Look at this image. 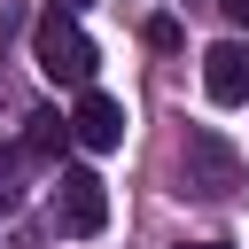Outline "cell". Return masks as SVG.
Here are the masks:
<instances>
[{
  "mask_svg": "<svg viewBox=\"0 0 249 249\" xmlns=\"http://www.w3.org/2000/svg\"><path fill=\"white\" fill-rule=\"evenodd\" d=\"M31 62H39V78H54V86H70V93H86L93 86V39L78 31V16H62V8H47L39 23H31Z\"/></svg>",
  "mask_w": 249,
  "mask_h": 249,
  "instance_id": "1",
  "label": "cell"
},
{
  "mask_svg": "<svg viewBox=\"0 0 249 249\" xmlns=\"http://www.w3.org/2000/svg\"><path fill=\"white\" fill-rule=\"evenodd\" d=\"M179 187H187V195H202V202H226V195H241V187H249V163L233 156V140H226V132L195 124V132H187V148H179Z\"/></svg>",
  "mask_w": 249,
  "mask_h": 249,
  "instance_id": "2",
  "label": "cell"
},
{
  "mask_svg": "<svg viewBox=\"0 0 249 249\" xmlns=\"http://www.w3.org/2000/svg\"><path fill=\"white\" fill-rule=\"evenodd\" d=\"M54 226H62V233H78V241H93V233L109 226V187H101V171L70 163V171L54 179Z\"/></svg>",
  "mask_w": 249,
  "mask_h": 249,
  "instance_id": "3",
  "label": "cell"
},
{
  "mask_svg": "<svg viewBox=\"0 0 249 249\" xmlns=\"http://www.w3.org/2000/svg\"><path fill=\"white\" fill-rule=\"evenodd\" d=\"M70 140H78V148H93V156L124 148V101H117V93H101V86H86V93H78V109H70Z\"/></svg>",
  "mask_w": 249,
  "mask_h": 249,
  "instance_id": "4",
  "label": "cell"
},
{
  "mask_svg": "<svg viewBox=\"0 0 249 249\" xmlns=\"http://www.w3.org/2000/svg\"><path fill=\"white\" fill-rule=\"evenodd\" d=\"M202 93H210L218 109H241V101H249V39H218V47L202 54Z\"/></svg>",
  "mask_w": 249,
  "mask_h": 249,
  "instance_id": "5",
  "label": "cell"
},
{
  "mask_svg": "<svg viewBox=\"0 0 249 249\" xmlns=\"http://www.w3.org/2000/svg\"><path fill=\"white\" fill-rule=\"evenodd\" d=\"M62 140H70V117H47V109H39V117H31V132H23V156H39V163H47Z\"/></svg>",
  "mask_w": 249,
  "mask_h": 249,
  "instance_id": "6",
  "label": "cell"
},
{
  "mask_svg": "<svg viewBox=\"0 0 249 249\" xmlns=\"http://www.w3.org/2000/svg\"><path fill=\"white\" fill-rule=\"evenodd\" d=\"M148 47H163V54H171V47H179V23H171V16H148Z\"/></svg>",
  "mask_w": 249,
  "mask_h": 249,
  "instance_id": "7",
  "label": "cell"
},
{
  "mask_svg": "<svg viewBox=\"0 0 249 249\" xmlns=\"http://www.w3.org/2000/svg\"><path fill=\"white\" fill-rule=\"evenodd\" d=\"M218 8H226V23H241V31H249V0H218Z\"/></svg>",
  "mask_w": 249,
  "mask_h": 249,
  "instance_id": "8",
  "label": "cell"
},
{
  "mask_svg": "<svg viewBox=\"0 0 249 249\" xmlns=\"http://www.w3.org/2000/svg\"><path fill=\"white\" fill-rule=\"evenodd\" d=\"M54 8H62V16H78V8H86V0H54Z\"/></svg>",
  "mask_w": 249,
  "mask_h": 249,
  "instance_id": "9",
  "label": "cell"
},
{
  "mask_svg": "<svg viewBox=\"0 0 249 249\" xmlns=\"http://www.w3.org/2000/svg\"><path fill=\"white\" fill-rule=\"evenodd\" d=\"M195 249H226V241H195Z\"/></svg>",
  "mask_w": 249,
  "mask_h": 249,
  "instance_id": "10",
  "label": "cell"
}]
</instances>
